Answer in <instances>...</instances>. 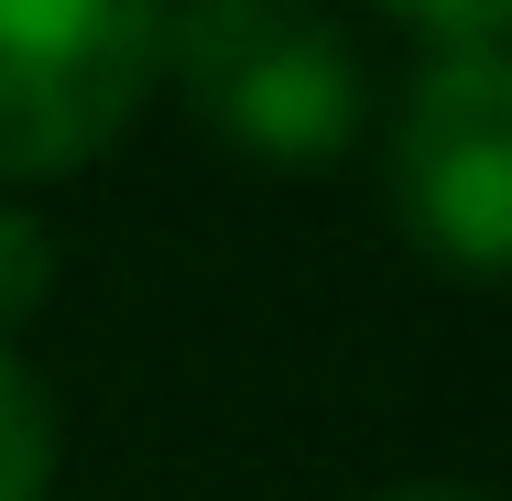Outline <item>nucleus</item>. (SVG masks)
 <instances>
[{
    "instance_id": "2",
    "label": "nucleus",
    "mask_w": 512,
    "mask_h": 501,
    "mask_svg": "<svg viewBox=\"0 0 512 501\" xmlns=\"http://www.w3.org/2000/svg\"><path fill=\"white\" fill-rule=\"evenodd\" d=\"M164 77L153 0H0V186L99 164Z\"/></svg>"
},
{
    "instance_id": "3",
    "label": "nucleus",
    "mask_w": 512,
    "mask_h": 501,
    "mask_svg": "<svg viewBox=\"0 0 512 501\" xmlns=\"http://www.w3.org/2000/svg\"><path fill=\"white\" fill-rule=\"evenodd\" d=\"M393 207L458 273L491 284L512 262V66L502 44H436L393 120Z\"/></svg>"
},
{
    "instance_id": "6",
    "label": "nucleus",
    "mask_w": 512,
    "mask_h": 501,
    "mask_svg": "<svg viewBox=\"0 0 512 501\" xmlns=\"http://www.w3.org/2000/svg\"><path fill=\"white\" fill-rule=\"evenodd\" d=\"M393 22H414L425 44H502L512 0H382Z\"/></svg>"
},
{
    "instance_id": "5",
    "label": "nucleus",
    "mask_w": 512,
    "mask_h": 501,
    "mask_svg": "<svg viewBox=\"0 0 512 501\" xmlns=\"http://www.w3.org/2000/svg\"><path fill=\"white\" fill-rule=\"evenodd\" d=\"M55 229L33 218V207H0V338L22 327V316H44V295H55Z\"/></svg>"
},
{
    "instance_id": "7",
    "label": "nucleus",
    "mask_w": 512,
    "mask_h": 501,
    "mask_svg": "<svg viewBox=\"0 0 512 501\" xmlns=\"http://www.w3.org/2000/svg\"><path fill=\"white\" fill-rule=\"evenodd\" d=\"M371 501H491V491H469V480H404V491H371Z\"/></svg>"
},
{
    "instance_id": "1",
    "label": "nucleus",
    "mask_w": 512,
    "mask_h": 501,
    "mask_svg": "<svg viewBox=\"0 0 512 501\" xmlns=\"http://www.w3.org/2000/svg\"><path fill=\"white\" fill-rule=\"evenodd\" d=\"M164 66L207 142L251 164H338L371 120L360 55L327 0H186L164 11Z\"/></svg>"
},
{
    "instance_id": "4",
    "label": "nucleus",
    "mask_w": 512,
    "mask_h": 501,
    "mask_svg": "<svg viewBox=\"0 0 512 501\" xmlns=\"http://www.w3.org/2000/svg\"><path fill=\"white\" fill-rule=\"evenodd\" d=\"M55 469H66L55 393H44V382H33V360L0 338V501H55Z\"/></svg>"
}]
</instances>
